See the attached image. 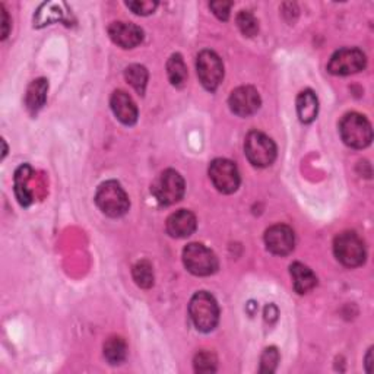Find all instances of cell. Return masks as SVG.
I'll use <instances>...</instances> for the list:
<instances>
[{
    "label": "cell",
    "mask_w": 374,
    "mask_h": 374,
    "mask_svg": "<svg viewBox=\"0 0 374 374\" xmlns=\"http://www.w3.org/2000/svg\"><path fill=\"white\" fill-rule=\"evenodd\" d=\"M133 279L135 282L140 286L148 289L154 285V269L152 265L148 260H139L135 266H133Z\"/></svg>",
    "instance_id": "24"
},
{
    "label": "cell",
    "mask_w": 374,
    "mask_h": 374,
    "mask_svg": "<svg viewBox=\"0 0 374 374\" xmlns=\"http://www.w3.org/2000/svg\"><path fill=\"white\" fill-rule=\"evenodd\" d=\"M183 262L187 271L196 277H210L218 271L215 253L200 243H191L184 247Z\"/></svg>",
    "instance_id": "4"
},
{
    "label": "cell",
    "mask_w": 374,
    "mask_h": 374,
    "mask_svg": "<svg viewBox=\"0 0 374 374\" xmlns=\"http://www.w3.org/2000/svg\"><path fill=\"white\" fill-rule=\"evenodd\" d=\"M196 217L186 210L171 214L167 219V233L174 239H186L196 231Z\"/></svg>",
    "instance_id": "15"
},
{
    "label": "cell",
    "mask_w": 374,
    "mask_h": 374,
    "mask_svg": "<svg viewBox=\"0 0 374 374\" xmlns=\"http://www.w3.org/2000/svg\"><path fill=\"white\" fill-rule=\"evenodd\" d=\"M124 78H126V80L139 95L145 94V90H147V84H148L147 68L140 66V65H131L126 68V71H124Z\"/></svg>",
    "instance_id": "22"
},
{
    "label": "cell",
    "mask_w": 374,
    "mask_h": 374,
    "mask_svg": "<svg viewBox=\"0 0 374 374\" xmlns=\"http://www.w3.org/2000/svg\"><path fill=\"white\" fill-rule=\"evenodd\" d=\"M366 65V54L360 49H341L330 57L327 71L332 75L346 76L361 72Z\"/></svg>",
    "instance_id": "10"
},
{
    "label": "cell",
    "mask_w": 374,
    "mask_h": 374,
    "mask_svg": "<svg viewBox=\"0 0 374 374\" xmlns=\"http://www.w3.org/2000/svg\"><path fill=\"white\" fill-rule=\"evenodd\" d=\"M217 357L211 351H200L195 357V371L196 373H215L217 371Z\"/></svg>",
    "instance_id": "25"
},
{
    "label": "cell",
    "mask_w": 374,
    "mask_h": 374,
    "mask_svg": "<svg viewBox=\"0 0 374 374\" xmlns=\"http://www.w3.org/2000/svg\"><path fill=\"white\" fill-rule=\"evenodd\" d=\"M228 104L234 114L248 117L260 109V95L253 87H239L228 98Z\"/></svg>",
    "instance_id": "12"
},
{
    "label": "cell",
    "mask_w": 374,
    "mask_h": 374,
    "mask_svg": "<svg viewBox=\"0 0 374 374\" xmlns=\"http://www.w3.org/2000/svg\"><path fill=\"white\" fill-rule=\"evenodd\" d=\"M289 272H291V278H293L294 289L298 294H307L308 291L313 289L318 284V278L313 274V271L300 262L291 265Z\"/></svg>",
    "instance_id": "16"
},
{
    "label": "cell",
    "mask_w": 374,
    "mask_h": 374,
    "mask_svg": "<svg viewBox=\"0 0 374 374\" xmlns=\"http://www.w3.org/2000/svg\"><path fill=\"white\" fill-rule=\"evenodd\" d=\"M31 169L28 165H23L19 167L16 174H15V193L19 200V203L23 206H28L32 202V198L27 189V180L30 179Z\"/></svg>",
    "instance_id": "23"
},
{
    "label": "cell",
    "mask_w": 374,
    "mask_h": 374,
    "mask_svg": "<svg viewBox=\"0 0 374 374\" xmlns=\"http://www.w3.org/2000/svg\"><path fill=\"white\" fill-rule=\"evenodd\" d=\"M265 244L271 253L277 256H286L294 251V231L288 225L277 224L267 228L265 233Z\"/></svg>",
    "instance_id": "11"
},
{
    "label": "cell",
    "mask_w": 374,
    "mask_h": 374,
    "mask_svg": "<svg viewBox=\"0 0 374 374\" xmlns=\"http://www.w3.org/2000/svg\"><path fill=\"white\" fill-rule=\"evenodd\" d=\"M114 116L126 126H132L138 120V107L129 94L124 91H116L110 99Z\"/></svg>",
    "instance_id": "14"
},
{
    "label": "cell",
    "mask_w": 374,
    "mask_h": 374,
    "mask_svg": "<svg viewBox=\"0 0 374 374\" xmlns=\"http://www.w3.org/2000/svg\"><path fill=\"white\" fill-rule=\"evenodd\" d=\"M9 30H11V20H9V15L5 9V6L2 5V38L5 40L9 35Z\"/></svg>",
    "instance_id": "30"
},
{
    "label": "cell",
    "mask_w": 374,
    "mask_h": 374,
    "mask_svg": "<svg viewBox=\"0 0 374 374\" xmlns=\"http://www.w3.org/2000/svg\"><path fill=\"white\" fill-rule=\"evenodd\" d=\"M237 25L240 28V31L246 35V37H255L259 31V23L258 19L247 11H241L237 15Z\"/></svg>",
    "instance_id": "26"
},
{
    "label": "cell",
    "mask_w": 374,
    "mask_h": 374,
    "mask_svg": "<svg viewBox=\"0 0 374 374\" xmlns=\"http://www.w3.org/2000/svg\"><path fill=\"white\" fill-rule=\"evenodd\" d=\"M210 8L212 9V12L215 13V16L221 20H227L230 18V11L233 8V2H212L210 4Z\"/></svg>",
    "instance_id": "29"
},
{
    "label": "cell",
    "mask_w": 374,
    "mask_h": 374,
    "mask_svg": "<svg viewBox=\"0 0 374 374\" xmlns=\"http://www.w3.org/2000/svg\"><path fill=\"white\" fill-rule=\"evenodd\" d=\"M339 133L348 147L354 150L367 148L373 140L370 121L358 113H348L342 117L339 123Z\"/></svg>",
    "instance_id": "3"
},
{
    "label": "cell",
    "mask_w": 374,
    "mask_h": 374,
    "mask_svg": "<svg viewBox=\"0 0 374 374\" xmlns=\"http://www.w3.org/2000/svg\"><path fill=\"white\" fill-rule=\"evenodd\" d=\"M196 69L200 84L207 91H215L224 78V65L221 57L212 50H203L198 54Z\"/></svg>",
    "instance_id": "8"
},
{
    "label": "cell",
    "mask_w": 374,
    "mask_h": 374,
    "mask_svg": "<svg viewBox=\"0 0 374 374\" xmlns=\"http://www.w3.org/2000/svg\"><path fill=\"white\" fill-rule=\"evenodd\" d=\"M109 35L113 43L121 49H135L143 40V31L138 25L120 23V20L109 27Z\"/></svg>",
    "instance_id": "13"
},
{
    "label": "cell",
    "mask_w": 374,
    "mask_h": 374,
    "mask_svg": "<svg viewBox=\"0 0 374 374\" xmlns=\"http://www.w3.org/2000/svg\"><path fill=\"white\" fill-rule=\"evenodd\" d=\"M97 206L102 214L110 218H120L129 211V196L124 192L121 184L114 180L104 181L99 184L95 193Z\"/></svg>",
    "instance_id": "1"
},
{
    "label": "cell",
    "mask_w": 374,
    "mask_h": 374,
    "mask_svg": "<svg viewBox=\"0 0 374 374\" xmlns=\"http://www.w3.org/2000/svg\"><path fill=\"white\" fill-rule=\"evenodd\" d=\"M47 91H49V80H46L44 78H40L31 82L25 95L27 109L31 113H37L40 109H43L47 98Z\"/></svg>",
    "instance_id": "17"
},
{
    "label": "cell",
    "mask_w": 374,
    "mask_h": 374,
    "mask_svg": "<svg viewBox=\"0 0 374 374\" xmlns=\"http://www.w3.org/2000/svg\"><path fill=\"white\" fill-rule=\"evenodd\" d=\"M64 4H56V2H49V4H43L35 15V25L37 27H43V25H49L52 23H56V20H60L64 18Z\"/></svg>",
    "instance_id": "20"
},
{
    "label": "cell",
    "mask_w": 374,
    "mask_h": 374,
    "mask_svg": "<svg viewBox=\"0 0 374 374\" xmlns=\"http://www.w3.org/2000/svg\"><path fill=\"white\" fill-rule=\"evenodd\" d=\"M244 152L247 159L259 169L269 167L277 158V147L274 140L258 131H253L246 136Z\"/></svg>",
    "instance_id": "5"
},
{
    "label": "cell",
    "mask_w": 374,
    "mask_h": 374,
    "mask_svg": "<svg viewBox=\"0 0 374 374\" xmlns=\"http://www.w3.org/2000/svg\"><path fill=\"white\" fill-rule=\"evenodd\" d=\"M128 356V345L120 337H111L104 344V357L113 366L121 364Z\"/></svg>",
    "instance_id": "19"
},
{
    "label": "cell",
    "mask_w": 374,
    "mask_h": 374,
    "mask_svg": "<svg viewBox=\"0 0 374 374\" xmlns=\"http://www.w3.org/2000/svg\"><path fill=\"white\" fill-rule=\"evenodd\" d=\"M126 6L136 15L147 16L157 9L158 2H151V0H136V2H128Z\"/></svg>",
    "instance_id": "28"
},
{
    "label": "cell",
    "mask_w": 374,
    "mask_h": 374,
    "mask_svg": "<svg viewBox=\"0 0 374 374\" xmlns=\"http://www.w3.org/2000/svg\"><path fill=\"white\" fill-rule=\"evenodd\" d=\"M297 113L303 123H311L316 120L319 113V101L311 90H306L297 97Z\"/></svg>",
    "instance_id": "18"
},
{
    "label": "cell",
    "mask_w": 374,
    "mask_h": 374,
    "mask_svg": "<svg viewBox=\"0 0 374 374\" xmlns=\"http://www.w3.org/2000/svg\"><path fill=\"white\" fill-rule=\"evenodd\" d=\"M279 363V352L275 346H269L263 351L260 358V373H274Z\"/></svg>",
    "instance_id": "27"
},
{
    "label": "cell",
    "mask_w": 374,
    "mask_h": 374,
    "mask_svg": "<svg viewBox=\"0 0 374 374\" xmlns=\"http://www.w3.org/2000/svg\"><path fill=\"white\" fill-rule=\"evenodd\" d=\"M210 179L215 189L221 193H234L240 186V173L237 165L225 158H217L210 165Z\"/></svg>",
    "instance_id": "9"
},
{
    "label": "cell",
    "mask_w": 374,
    "mask_h": 374,
    "mask_svg": "<svg viewBox=\"0 0 374 374\" xmlns=\"http://www.w3.org/2000/svg\"><path fill=\"white\" fill-rule=\"evenodd\" d=\"M167 73H169V79L171 82V85L181 88L186 80H187V68L184 65V60L183 57L176 53L173 54L169 61H167Z\"/></svg>",
    "instance_id": "21"
},
{
    "label": "cell",
    "mask_w": 374,
    "mask_h": 374,
    "mask_svg": "<svg viewBox=\"0 0 374 374\" xmlns=\"http://www.w3.org/2000/svg\"><path fill=\"white\" fill-rule=\"evenodd\" d=\"M371 364H373V348L368 349L367 356H366V370H367V373H371Z\"/></svg>",
    "instance_id": "31"
},
{
    "label": "cell",
    "mask_w": 374,
    "mask_h": 374,
    "mask_svg": "<svg viewBox=\"0 0 374 374\" xmlns=\"http://www.w3.org/2000/svg\"><path fill=\"white\" fill-rule=\"evenodd\" d=\"M334 253L344 266L357 267L366 260V246L356 233L345 231L337 236L334 241Z\"/></svg>",
    "instance_id": "7"
},
{
    "label": "cell",
    "mask_w": 374,
    "mask_h": 374,
    "mask_svg": "<svg viewBox=\"0 0 374 374\" xmlns=\"http://www.w3.org/2000/svg\"><path fill=\"white\" fill-rule=\"evenodd\" d=\"M189 315L195 327L203 334H207L218 325L219 307L214 296L206 293V291H199L191 300Z\"/></svg>",
    "instance_id": "2"
},
{
    "label": "cell",
    "mask_w": 374,
    "mask_h": 374,
    "mask_svg": "<svg viewBox=\"0 0 374 374\" xmlns=\"http://www.w3.org/2000/svg\"><path fill=\"white\" fill-rule=\"evenodd\" d=\"M184 179L176 170L162 171L151 187L152 195L164 206H170L181 200L184 196Z\"/></svg>",
    "instance_id": "6"
}]
</instances>
